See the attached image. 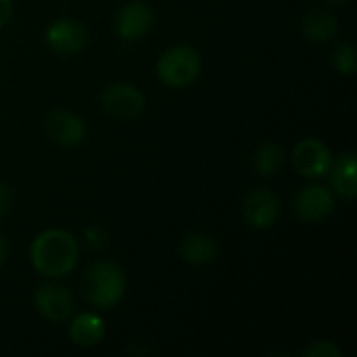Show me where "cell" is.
Masks as SVG:
<instances>
[{
	"instance_id": "15",
	"label": "cell",
	"mask_w": 357,
	"mask_h": 357,
	"mask_svg": "<svg viewBox=\"0 0 357 357\" xmlns=\"http://www.w3.org/2000/svg\"><path fill=\"white\" fill-rule=\"evenodd\" d=\"M337 31H339V21L328 10L314 8L305 13L301 19V33L312 42H328L337 36Z\"/></svg>"
},
{
	"instance_id": "18",
	"label": "cell",
	"mask_w": 357,
	"mask_h": 357,
	"mask_svg": "<svg viewBox=\"0 0 357 357\" xmlns=\"http://www.w3.org/2000/svg\"><path fill=\"white\" fill-rule=\"evenodd\" d=\"M303 356L305 357H341V349L339 347H335L333 343H328V341H316V343H312L305 351H303Z\"/></svg>"
},
{
	"instance_id": "9",
	"label": "cell",
	"mask_w": 357,
	"mask_h": 357,
	"mask_svg": "<svg viewBox=\"0 0 357 357\" xmlns=\"http://www.w3.org/2000/svg\"><path fill=\"white\" fill-rule=\"evenodd\" d=\"M243 215L251 228L266 230L274 226L280 215V199L268 188L253 190L243 203Z\"/></svg>"
},
{
	"instance_id": "22",
	"label": "cell",
	"mask_w": 357,
	"mask_h": 357,
	"mask_svg": "<svg viewBox=\"0 0 357 357\" xmlns=\"http://www.w3.org/2000/svg\"><path fill=\"white\" fill-rule=\"evenodd\" d=\"M6 253H8V247H6V241L0 236V266L4 264V259H6Z\"/></svg>"
},
{
	"instance_id": "11",
	"label": "cell",
	"mask_w": 357,
	"mask_h": 357,
	"mask_svg": "<svg viewBox=\"0 0 357 357\" xmlns=\"http://www.w3.org/2000/svg\"><path fill=\"white\" fill-rule=\"evenodd\" d=\"M36 307L44 318L52 322L69 320L75 310L71 293L61 284H42L36 291Z\"/></svg>"
},
{
	"instance_id": "12",
	"label": "cell",
	"mask_w": 357,
	"mask_h": 357,
	"mask_svg": "<svg viewBox=\"0 0 357 357\" xmlns=\"http://www.w3.org/2000/svg\"><path fill=\"white\" fill-rule=\"evenodd\" d=\"M331 184L335 188V192L343 199H356L357 197V161L356 155L343 153L337 161L333 159L331 165Z\"/></svg>"
},
{
	"instance_id": "4",
	"label": "cell",
	"mask_w": 357,
	"mask_h": 357,
	"mask_svg": "<svg viewBox=\"0 0 357 357\" xmlns=\"http://www.w3.org/2000/svg\"><path fill=\"white\" fill-rule=\"evenodd\" d=\"M100 105L105 113H109L115 119H134L144 111V94L130 84H113L105 88L100 96Z\"/></svg>"
},
{
	"instance_id": "17",
	"label": "cell",
	"mask_w": 357,
	"mask_h": 357,
	"mask_svg": "<svg viewBox=\"0 0 357 357\" xmlns=\"http://www.w3.org/2000/svg\"><path fill=\"white\" fill-rule=\"evenodd\" d=\"M333 65L337 71L351 75L357 69V52L351 44H341L335 52H333Z\"/></svg>"
},
{
	"instance_id": "13",
	"label": "cell",
	"mask_w": 357,
	"mask_h": 357,
	"mask_svg": "<svg viewBox=\"0 0 357 357\" xmlns=\"http://www.w3.org/2000/svg\"><path fill=\"white\" fill-rule=\"evenodd\" d=\"M218 251H220V247H218L215 238H211L207 234H201V232L188 234L180 243V255L190 266L211 264L218 257Z\"/></svg>"
},
{
	"instance_id": "5",
	"label": "cell",
	"mask_w": 357,
	"mask_h": 357,
	"mask_svg": "<svg viewBox=\"0 0 357 357\" xmlns=\"http://www.w3.org/2000/svg\"><path fill=\"white\" fill-rule=\"evenodd\" d=\"M331 165L333 153L322 140L305 138L293 151V167L305 178H322L331 172Z\"/></svg>"
},
{
	"instance_id": "1",
	"label": "cell",
	"mask_w": 357,
	"mask_h": 357,
	"mask_svg": "<svg viewBox=\"0 0 357 357\" xmlns=\"http://www.w3.org/2000/svg\"><path fill=\"white\" fill-rule=\"evenodd\" d=\"M31 264L48 278H65L77 266L79 249L75 238L65 230H44L31 243Z\"/></svg>"
},
{
	"instance_id": "10",
	"label": "cell",
	"mask_w": 357,
	"mask_h": 357,
	"mask_svg": "<svg viewBox=\"0 0 357 357\" xmlns=\"http://www.w3.org/2000/svg\"><path fill=\"white\" fill-rule=\"evenodd\" d=\"M155 21V13L146 2L134 0L119 8L115 19V29L121 40H138L142 38Z\"/></svg>"
},
{
	"instance_id": "20",
	"label": "cell",
	"mask_w": 357,
	"mask_h": 357,
	"mask_svg": "<svg viewBox=\"0 0 357 357\" xmlns=\"http://www.w3.org/2000/svg\"><path fill=\"white\" fill-rule=\"evenodd\" d=\"M13 205V190L6 184H0V215H6Z\"/></svg>"
},
{
	"instance_id": "6",
	"label": "cell",
	"mask_w": 357,
	"mask_h": 357,
	"mask_svg": "<svg viewBox=\"0 0 357 357\" xmlns=\"http://www.w3.org/2000/svg\"><path fill=\"white\" fill-rule=\"evenodd\" d=\"M335 195L324 186H307L295 197V213L305 224H318L335 211Z\"/></svg>"
},
{
	"instance_id": "8",
	"label": "cell",
	"mask_w": 357,
	"mask_h": 357,
	"mask_svg": "<svg viewBox=\"0 0 357 357\" xmlns=\"http://www.w3.org/2000/svg\"><path fill=\"white\" fill-rule=\"evenodd\" d=\"M46 134L61 146H77L86 138V123L79 115L67 109H54L44 121Z\"/></svg>"
},
{
	"instance_id": "16",
	"label": "cell",
	"mask_w": 357,
	"mask_h": 357,
	"mask_svg": "<svg viewBox=\"0 0 357 357\" xmlns=\"http://www.w3.org/2000/svg\"><path fill=\"white\" fill-rule=\"evenodd\" d=\"M284 165V151L274 142L261 144L253 155V167L261 176H276Z\"/></svg>"
},
{
	"instance_id": "23",
	"label": "cell",
	"mask_w": 357,
	"mask_h": 357,
	"mask_svg": "<svg viewBox=\"0 0 357 357\" xmlns=\"http://www.w3.org/2000/svg\"><path fill=\"white\" fill-rule=\"evenodd\" d=\"M326 2H331V4H343V2H347V0H326Z\"/></svg>"
},
{
	"instance_id": "7",
	"label": "cell",
	"mask_w": 357,
	"mask_h": 357,
	"mask_svg": "<svg viewBox=\"0 0 357 357\" xmlns=\"http://www.w3.org/2000/svg\"><path fill=\"white\" fill-rule=\"evenodd\" d=\"M88 42L86 27L75 19H56L46 29V44L56 54H75Z\"/></svg>"
},
{
	"instance_id": "19",
	"label": "cell",
	"mask_w": 357,
	"mask_h": 357,
	"mask_svg": "<svg viewBox=\"0 0 357 357\" xmlns=\"http://www.w3.org/2000/svg\"><path fill=\"white\" fill-rule=\"evenodd\" d=\"M86 245L90 247V249H94V251H98V249H105L107 245H109V234L102 230V228H90V230H86Z\"/></svg>"
},
{
	"instance_id": "3",
	"label": "cell",
	"mask_w": 357,
	"mask_h": 357,
	"mask_svg": "<svg viewBox=\"0 0 357 357\" xmlns=\"http://www.w3.org/2000/svg\"><path fill=\"white\" fill-rule=\"evenodd\" d=\"M199 73L201 56L186 44L167 48L157 63V75L169 88H186L199 77Z\"/></svg>"
},
{
	"instance_id": "21",
	"label": "cell",
	"mask_w": 357,
	"mask_h": 357,
	"mask_svg": "<svg viewBox=\"0 0 357 357\" xmlns=\"http://www.w3.org/2000/svg\"><path fill=\"white\" fill-rule=\"evenodd\" d=\"M10 13H13V4L10 0H0V27H4L10 19Z\"/></svg>"
},
{
	"instance_id": "14",
	"label": "cell",
	"mask_w": 357,
	"mask_h": 357,
	"mask_svg": "<svg viewBox=\"0 0 357 357\" xmlns=\"http://www.w3.org/2000/svg\"><path fill=\"white\" fill-rule=\"evenodd\" d=\"M69 339L77 347H94L105 339V322L100 316L86 312L73 318L69 324Z\"/></svg>"
},
{
	"instance_id": "2",
	"label": "cell",
	"mask_w": 357,
	"mask_h": 357,
	"mask_svg": "<svg viewBox=\"0 0 357 357\" xmlns=\"http://www.w3.org/2000/svg\"><path fill=\"white\" fill-rule=\"evenodd\" d=\"M82 291L94 307L109 310L126 293V274L115 261H98L84 274Z\"/></svg>"
}]
</instances>
